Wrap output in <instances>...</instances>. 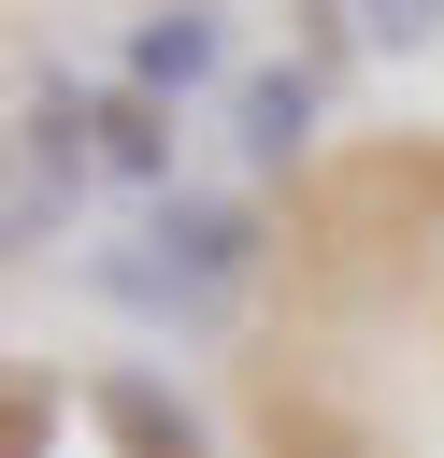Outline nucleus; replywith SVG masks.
<instances>
[{"mask_svg": "<svg viewBox=\"0 0 444 458\" xmlns=\"http://www.w3.org/2000/svg\"><path fill=\"white\" fill-rule=\"evenodd\" d=\"M215 57H229V0H158V14L129 29V86H143V100L215 86Z\"/></svg>", "mask_w": 444, "mask_h": 458, "instance_id": "nucleus-1", "label": "nucleus"}, {"mask_svg": "<svg viewBox=\"0 0 444 458\" xmlns=\"http://www.w3.org/2000/svg\"><path fill=\"white\" fill-rule=\"evenodd\" d=\"M229 143H243L258 172H286V157L315 143V72H243V86H229Z\"/></svg>", "mask_w": 444, "mask_h": 458, "instance_id": "nucleus-2", "label": "nucleus"}, {"mask_svg": "<svg viewBox=\"0 0 444 458\" xmlns=\"http://www.w3.org/2000/svg\"><path fill=\"white\" fill-rule=\"evenodd\" d=\"M100 429H115L129 458H201V415H186L158 372H100Z\"/></svg>", "mask_w": 444, "mask_h": 458, "instance_id": "nucleus-3", "label": "nucleus"}, {"mask_svg": "<svg viewBox=\"0 0 444 458\" xmlns=\"http://www.w3.org/2000/svg\"><path fill=\"white\" fill-rule=\"evenodd\" d=\"M100 172H129V186H158V200H172V100L115 86V100H100Z\"/></svg>", "mask_w": 444, "mask_h": 458, "instance_id": "nucleus-4", "label": "nucleus"}, {"mask_svg": "<svg viewBox=\"0 0 444 458\" xmlns=\"http://www.w3.org/2000/svg\"><path fill=\"white\" fill-rule=\"evenodd\" d=\"M43 444H57V386L14 372V386H0V458H43Z\"/></svg>", "mask_w": 444, "mask_h": 458, "instance_id": "nucleus-5", "label": "nucleus"}, {"mask_svg": "<svg viewBox=\"0 0 444 458\" xmlns=\"http://www.w3.org/2000/svg\"><path fill=\"white\" fill-rule=\"evenodd\" d=\"M358 29H372V43H401V57H415V43H444V0H358Z\"/></svg>", "mask_w": 444, "mask_h": 458, "instance_id": "nucleus-6", "label": "nucleus"}]
</instances>
